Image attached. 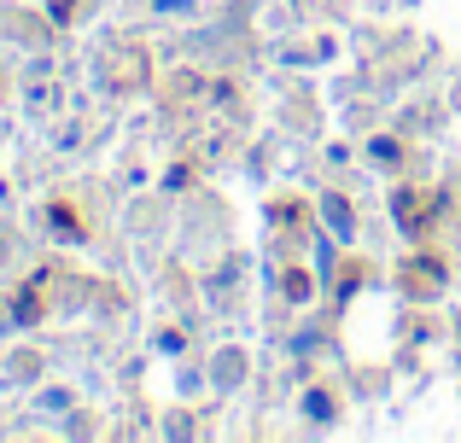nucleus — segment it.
<instances>
[{
  "instance_id": "f257e3e1",
  "label": "nucleus",
  "mask_w": 461,
  "mask_h": 443,
  "mask_svg": "<svg viewBox=\"0 0 461 443\" xmlns=\"http://www.w3.org/2000/svg\"><path fill=\"white\" fill-rule=\"evenodd\" d=\"M53 222H59V234H65V239H76V234H82V228H76V216H70L65 205H53Z\"/></svg>"
}]
</instances>
